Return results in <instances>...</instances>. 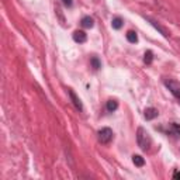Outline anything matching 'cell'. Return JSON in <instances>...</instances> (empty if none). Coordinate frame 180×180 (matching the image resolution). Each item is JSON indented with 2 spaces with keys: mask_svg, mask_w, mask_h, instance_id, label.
<instances>
[{
  "mask_svg": "<svg viewBox=\"0 0 180 180\" xmlns=\"http://www.w3.org/2000/svg\"><path fill=\"white\" fill-rule=\"evenodd\" d=\"M137 142L142 151H148L149 146H151V144H152L151 135L146 132V129H144L142 127H139L137 129Z\"/></svg>",
  "mask_w": 180,
  "mask_h": 180,
  "instance_id": "cell-1",
  "label": "cell"
},
{
  "mask_svg": "<svg viewBox=\"0 0 180 180\" xmlns=\"http://www.w3.org/2000/svg\"><path fill=\"white\" fill-rule=\"evenodd\" d=\"M113 137H114V134H113V129L111 128H101L100 131H99V141L101 142V144H110L111 141H113Z\"/></svg>",
  "mask_w": 180,
  "mask_h": 180,
  "instance_id": "cell-2",
  "label": "cell"
},
{
  "mask_svg": "<svg viewBox=\"0 0 180 180\" xmlns=\"http://www.w3.org/2000/svg\"><path fill=\"white\" fill-rule=\"evenodd\" d=\"M165 85H166V87L172 92V94L175 96L180 103V83L179 82H176V80H173V79H166V80H165Z\"/></svg>",
  "mask_w": 180,
  "mask_h": 180,
  "instance_id": "cell-3",
  "label": "cell"
},
{
  "mask_svg": "<svg viewBox=\"0 0 180 180\" xmlns=\"http://www.w3.org/2000/svg\"><path fill=\"white\" fill-rule=\"evenodd\" d=\"M145 20L151 23V24H152V25H153V27H155V28H156V30H158V31L160 32V34H162L163 37H165V38H169L170 32L168 31V30H166V28H165V27H163V25H162V24H160L159 21L153 20V18H151V17H146V16H145Z\"/></svg>",
  "mask_w": 180,
  "mask_h": 180,
  "instance_id": "cell-4",
  "label": "cell"
},
{
  "mask_svg": "<svg viewBox=\"0 0 180 180\" xmlns=\"http://www.w3.org/2000/svg\"><path fill=\"white\" fill-rule=\"evenodd\" d=\"M68 93H69V96H70V99H72V101H73L75 107H76L79 111H82V110H83V106H82V101H80V99L76 96V93H75L72 89H68Z\"/></svg>",
  "mask_w": 180,
  "mask_h": 180,
  "instance_id": "cell-5",
  "label": "cell"
},
{
  "mask_svg": "<svg viewBox=\"0 0 180 180\" xmlns=\"http://www.w3.org/2000/svg\"><path fill=\"white\" fill-rule=\"evenodd\" d=\"M73 40L76 41V42L82 44V42H86V40H87V35H86L85 31H75L73 32Z\"/></svg>",
  "mask_w": 180,
  "mask_h": 180,
  "instance_id": "cell-6",
  "label": "cell"
},
{
  "mask_svg": "<svg viewBox=\"0 0 180 180\" xmlns=\"http://www.w3.org/2000/svg\"><path fill=\"white\" fill-rule=\"evenodd\" d=\"M158 117V110L156 108H146L145 110V118L146 120H153V118H156Z\"/></svg>",
  "mask_w": 180,
  "mask_h": 180,
  "instance_id": "cell-7",
  "label": "cell"
},
{
  "mask_svg": "<svg viewBox=\"0 0 180 180\" xmlns=\"http://www.w3.org/2000/svg\"><path fill=\"white\" fill-rule=\"evenodd\" d=\"M132 162H134V165L138 166V168H142L144 165H145V160L142 156H139V155H134L132 156Z\"/></svg>",
  "mask_w": 180,
  "mask_h": 180,
  "instance_id": "cell-8",
  "label": "cell"
},
{
  "mask_svg": "<svg viewBox=\"0 0 180 180\" xmlns=\"http://www.w3.org/2000/svg\"><path fill=\"white\" fill-rule=\"evenodd\" d=\"M82 25H83L85 28H92V27L94 25V21H93L92 17H83V20H82Z\"/></svg>",
  "mask_w": 180,
  "mask_h": 180,
  "instance_id": "cell-9",
  "label": "cell"
},
{
  "mask_svg": "<svg viewBox=\"0 0 180 180\" xmlns=\"http://www.w3.org/2000/svg\"><path fill=\"white\" fill-rule=\"evenodd\" d=\"M111 25H113V28L118 30V28H121V27H123V20H121L120 17H116V18H113V21H111Z\"/></svg>",
  "mask_w": 180,
  "mask_h": 180,
  "instance_id": "cell-10",
  "label": "cell"
},
{
  "mask_svg": "<svg viewBox=\"0 0 180 180\" xmlns=\"http://www.w3.org/2000/svg\"><path fill=\"white\" fill-rule=\"evenodd\" d=\"M117 108H118V103H117L116 100H110L107 103V110L108 111H116Z\"/></svg>",
  "mask_w": 180,
  "mask_h": 180,
  "instance_id": "cell-11",
  "label": "cell"
},
{
  "mask_svg": "<svg viewBox=\"0 0 180 180\" xmlns=\"http://www.w3.org/2000/svg\"><path fill=\"white\" fill-rule=\"evenodd\" d=\"M90 64H92V68L94 69V70H97V69H100L101 68V64H100V61L96 58V56H93L92 59H90Z\"/></svg>",
  "mask_w": 180,
  "mask_h": 180,
  "instance_id": "cell-12",
  "label": "cell"
},
{
  "mask_svg": "<svg viewBox=\"0 0 180 180\" xmlns=\"http://www.w3.org/2000/svg\"><path fill=\"white\" fill-rule=\"evenodd\" d=\"M127 40L129 41V42H132V44L137 42V41H138L137 34H135L134 31H128V32H127Z\"/></svg>",
  "mask_w": 180,
  "mask_h": 180,
  "instance_id": "cell-13",
  "label": "cell"
},
{
  "mask_svg": "<svg viewBox=\"0 0 180 180\" xmlns=\"http://www.w3.org/2000/svg\"><path fill=\"white\" fill-rule=\"evenodd\" d=\"M152 59H153V53L151 52V51H146V52H145V58H144L145 64H146V65L152 64Z\"/></svg>",
  "mask_w": 180,
  "mask_h": 180,
  "instance_id": "cell-14",
  "label": "cell"
},
{
  "mask_svg": "<svg viewBox=\"0 0 180 180\" xmlns=\"http://www.w3.org/2000/svg\"><path fill=\"white\" fill-rule=\"evenodd\" d=\"M55 11H56V14L59 16L61 21H62V24H64V23H65V20H64V16H62V13H61V9H59V7H56V9H55Z\"/></svg>",
  "mask_w": 180,
  "mask_h": 180,
  "instance_id": "cell-15",
  "label": "cell"
},
{
  "mask_svg": "<svg viewBox=\"0 0 180 180\" xmlns=\"http://www.w3.org/2000/svg\"><path fill=\"white\" fill-rule=\"evenodd\" d=\"M172 128H173V129H175V131H176V132L180 135V127H177L176 124H172Z\"/></svg>",
  "mask_w": 180,
  "mask_h": 180,
  "instance_id": "cell-16",
  "label": "cell"
},
{
  "mask_svg": "<svg viewBox=\"0 0 180 180\" xmlns=\"http://www.w3.org/2000/svg\"><path fill=\"white\" fill-rule=\"evenodd\" d=\"M62 1H64L65 6H68V7H69V6H72V0H62Z\"/></svg>",
  "mask_w": 180,
  "mask_h": 180,
  "instance_id": "cell-17",
  "label": "cell"
},
{
  "mask_svg": "<svg viewBox=\"0 0 180 180\" xmlns=\"http://www.w3.org/2000/svg\"><path fill=\"white\" fill-rule=\"evenodd\" d=\"M175 179H180V173H179V172H176V173H175Z\"/></svg>",
  "mask_w": 180,
  "mask_h": 180,
  "instance_id": "cell-18",
  "label": "cell"
}]
</instances>
